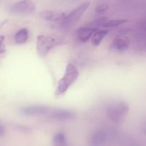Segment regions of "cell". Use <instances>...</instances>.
I'll list each match as a JSON object with an SVG mask.
<instances>
[{
    "mask_svg": "<svg viewBox=\"0 0 146 146\" xmlns=\"http://www.w3.org/2000/svg\"><path fill=\"white\" fill-rule=\"evenodd\" d=\"M97 31H98L97 28H93V27H87V26L81 27L76 31L77 38L81 42H86Z\"/></svg>",
    "mask_w": 146,
    "mask_h": 146,
    "instance_id": "9c48e42d",
    "label": "cell"
},
{
    "mask_svg": "<svg viewBox=\"0 0 146 146\" xmlns=\"http://www.w3.org/2000/svg\"><path fill=\"white\" fill-rule=\"evenodd\" d=\"M4 36H0V54L5 51V46H4Z\"/></svg>",
    "mask_w": 146,
    "mask_h": 146,
    "instance_id": "ac0fdd59",
    "label": "cell"
},
{
    "mask_svg": "<svg viewBox=\"0 0 146 146\" xmlns=\"http://www.w3.org/2000/svg\"><path fill=\"white\" fill-rule=\"evenodd\" d=\"M126 22H127V20H125V19L110 20V21H108L105 24H104V27H116V26L121 25V24H123Z\"/></svg>",
    "mask_w": 146,
    "mask_h": 146,
    "instance_id": "2e32d148",
    "label": "cell"
},
{
    "mask_svg": "<svg viewBox=\"0 0 146 146\" xmlns=\"http://www.w3.org/2000/svg\"><path fill=\"white\" fill-rule=\"evenodd\" d=\"M78 71L76 67L72 64H68L66 66L64 76L58 81L56 90V95L64 94L70 88V86L74 84L78 78Z\"/></svg>",
    "mask_w": 146,
    "mask_h": 146,
    "instance_id": "7a4b0ae2",
    "label": "cell"
},
{
    "mask_svg": "<svg viewBox=\"0 0 146 146\" xmlns=\"http://www.w3.org/2000/svg\"><path fill=\"white\" fill-rule=\"evenodd\" d=\"M108 18L107 17H101V18H98L97 19L94 20V21H91V22L88 23L87 24V27H93V28H99V27H103L106 24V23L108 21Z\"/></svg>",
    "mask_w": 146,
    "mask_h": 146,
    "instance_id": "5bb4252c",
    "label": "cell"
},
{
    "mask_svg": "<svg viewBox=\"0 0 146 146\" xmlns=\"http://www.w3.org/2000/svg\"><path fill=\"white\" fill-rule=\"evenodd\" d=\"M5 131H6L5 128H4L2 125H1V124H0V136L4 135V133H5Z\"/></svg>",
    "mask_w": 146,
    "mask_h": 146,
    "instance_id": "d6986e66",
    "label": "cell"
},
{
    "mask_svg": "<svg viewBox=\"0 0 146 146\" xmlns=\"http://www.w3.org/2000/svg\"><path fill=\"white\" fill-rule=\"evenodd\" d=\"M108 34V30H101V31H97L92 36L91 39V44L94 46H96L101 44V41L104 40L106 36Z\"/></svg>",
    "mask_w": 146,
    "mask_h": 146,
    "instance_id": "4fadbf2b",
    "label": "cell"
},
{
    "mask_svg": "<svg viewBox=\"0 0 146 146\" xmlns=\"http://www.w3.org/2000/svg\"><path fill=\"white\" fill-rule=\"evenodd\" d=\"M50 108L46 106H29L22 107L20 109L21 114L26 116H33V115H44L49 113Z\"/></svg>",
    "mask_w": 146,
    "mask_h": 146,
    "instance_id": "52a82bcc",
    "label": "cell"
},
{
    "mask_svg": "<svg viewBox=\"0 0 146 146\" xmlns=\"http://www.w3.org/2000/svg\"><path fill=\"white\" fill-rule=\"evenodd\" d=\"M49 113L50 118L56 121H68L76 116L74 111L66 109H57Z\"/></svg>",
    "mask_w": 146,
    "mask_h": 146,
    "instance_id": "ba28073f",
    "label": "cell"
},
{
    "mask_svg": "<svg viewBox=\"0 0 146 146\" xmlns=\"http://www.w3.org/2000/svg\"><path fill=\"white\" fill-rule=\"evenodd\" d=\"M130 45V40L128 36L121 34L114 38L110 46V49L115 52H123L126 51Z\"/></svg>",
    "mask_w": 146,
    "mask_h": 146,
    "instance_id": "8992f818",
    "label": "cell"
},
{
    "mask_svg": "<svg viewBox=\"0 0 146 146\" xmlns=\"http://www.w3.org/2000/svg\"><path fill=\"white\" fill-rule=\"evenodd\" d=\"M89 1H85V2L80 4L76 8L74 9L71 13H69L68 15L66 16L64 19L61 21H62V24H61L65 27H68L71 25H72L73 24L76 22L82 17L84 13L86 11L87 9L89 7Z\"/></svg>",
    "mask_w": 146,
    "mask_h": 146,
    "instance_id": "277c9868",
    "label": "cell"
},
{
    "mask_svg": "<svg viewBox=\"0 0 146 146\" xmlns=\"http://www.w3.org/2000/svg\"><path fill=\"white\" fill-rule=\"evenodd\" d=\"M129 111V106L123 101H117L106 107V115L112 122L121 123L124 121Z\"/></svg>",
    "mask_w": 146,
    "mask_h": 146,
    "instance_id": "6da1fadb",
    "label": "cell"
},
{
    "mask_svg": "<svg viewBox=\"0 0 146 146\" xmlns=\"http://www.w3.org/2000/svg\"><path fill=\"white\" fill-rule=\"evenodd\" d=\"M54 142L56 145H66V138L63 133H58L54 137Z\"/></svg>",
    "mask_w": 146,
    "mask_h": 146,
    "instance_id": "9a60e30c",
    "label": "cell"
},
{
    "mask_svg": "<svg viewBox=\"0 0 146 146\" xmlns=\"http://www.w3.org/2000/svg\"><path fill=\"white\" fill-rule=\"evenodd\" d=\"M40 17L46 21H58L64 20L66 16L64 13L61 12H56L54 11H44L40 13Z\"/></svg>",
    "mask_w": 146,
    "mask_h": 146,
    "instance_id": "30bf717a",
    "label": "cell"
},
{
    "mask_svg": "<svg viewBox=\"0 0 146 146\" xmlns=\"http://www.w3.org/2000/svg\"><path fill=\"white\" fill-rule=\"evenodd\" d=\"M106 134L103 131H95L91 137V143L93 145H101L106 142Z\"/></svg>",
    "mask_w": 146,
    "mask_h": 146,
    "instance_id": "8fae6325",
    "label": "cell"
},
{
    "mask_svg": "<svg viewBox=\"0 0 146 146\" xmlns=\"http://www.w3.org/2000/svg\"><path fill=\"white\" fill-rule=\"evenodd\" d=\"M109 9V5H108L107 4H100V5L97 6L95 8L96 12L98 13V14H101V13H104L105 11H108Z\"/></svg>",
    "mask_w": 146,
    "mask_h": 146,
    "instance_id": "e0dca14e",
    "label": "cell"
},
{
    "mask_svg": "<svg viewBox=\"0 0 146 146\" xmlns=\"http://www.w3.org/2000/svg\"><path fill=\"white\" fill-rule=\"evenodd\" d=\"M62 41L59 38L51 36L40 35L37 37L36 49L41 57H46L52 48L61 44Z\"/></svg>",
    "mask_w": 146,
    "mask_h": 146,
    "instance_id": "3957f363",
    "label": "cell"
},
{
    "mask_svg": "<svg viewBox=\"0 0 146 146\" xmlns=\"http://www.w3.org/2000/svg\"><path fill=\"white\" fill-rule=\"evenodd\" d=\"M36 10V6L31 0H21L11 5L9 12L13 14H29Z\"/></svg>",
    "mask_w": 146,
    "mask_h": 146,
    "instance_id": "5b68a950",
    "label": "cell"
},
{
    "mask_svg": "<svg viewBox=\"0 0 146 146\" xmlns=\"http://www.w3.org/2000/svg\"><path fill=\"white\" fill-rule=\"evenodd\" d=\"M29 38V31L27 29H21L19 30L15 34L14 41L17 44H23L27 42Z\"/></svg>",
    "mask_w": 146,
    "mask_h": 146,
    "instance_id": "7c38bea8",
    "label": "cell"
}]
</instances>
